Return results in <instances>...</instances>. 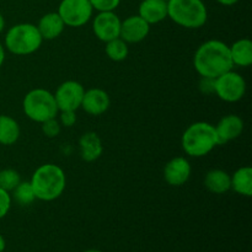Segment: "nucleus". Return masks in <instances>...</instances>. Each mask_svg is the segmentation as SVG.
<instances>
[{
	"label": "nucleus",
	"mask_w": 252,
	"mask_h": 252,
	"mask_svg": "<svg viewBox=\"0 0 252 252\" xmlns=\"http://www.w3.org/2000/svg\"><path fill=\"white\" fill-rule=\"evenodd\" d=\"M192 167L184 157H176L170 160L164 167V179L170 186L179 187L186 184L191 176Z\"/></svg>",
	"instance_id": "nucleus-12"
},
{
	"label": "nucleus",
	"mask_w": 252,
	"mask_h": 252,
	"mask_svg": "<svg viewBox=\"0 0 252 252\" xmlns=\"http://www.w3.org/2000/svg\"><path fill=\"white\" fill-rule=\"evenodd\" d=\"M11 202H12V198L10 192L0 189V219L4 218V217L7 214V212L10 211Z\"/></svg>",
	"instance_id": "nucleus-27"
},
{
	"label": "nucleus",
	"mask_w": 252,
	"mask_h": 252,
	"mask_svg": "<svg viewBox=\"0 0 252 252\" xmlns=\"http://www.w3.org/2000/svg\"><path fill=\"white\" fill-rule=\"evenodd\" d=\"M246 81L233 69L214 80V94L225 102H238L245 96Z\"/></svg>",
	"instance_id": "nucleus-7"
},
{
	"label": "nucleus",
	"mask_w": 252,
	"mask_h": 252,
	"mask_svg": "<svg viewBox=\"0 0 252 252\" xmlns=\"http://www.w3.org/2000/svg\"><path fill=\"white\" fill-rule=\"evenodd\" d=\"M21 130L16 120L6 115H0V144L12 145L19 140Z\"/></svg>",
	"instance_id": "nucleus-21"
},
{
	"label": "nucleus",
	"mask_w": 252,
	"mask_h": 252,
	"mask_svg": "<svg viewBox=\"0 0 252 252\" xmlns=\"http://www.w3.org/2000/svg\"><path fill=\"white\" fill-rule=\"evenodd\" d=\"M230 49V57L234 65L248 68L252 64V42L249 38H241L234 42Z\"/></svg>",
	"instance_id": "nucleus-19"
},
{
	"label": "nucleus",
	"mask_w": 252,
	"mask_h": 252,
	"mask_svg": "<svg viewBox=\"0 0 252 252\" xmlns=\"http://www.w3.org/2000/svg\"><path fill=\"white\" fill-rule=\"evenodd\" d=\"M93 31L95 36L105 43L118 38L121 32V19L115 11L98 12L94 19Z\"/></svg>",
	"instance_id": "nucleus-10"
},
{
	"label": "nucleus",
	"mask_w": 252,
	"mask_h": 252,
	"mask_svg": "<svg viewBox=\"0 0 252 252\" xmlns=\"http://www.w3.org/2000/svg\"><path fill=\"white\" fill-rule=\"evenodd\" d=\"M59 123L64 127H71L76 122V111H59Z\"/></svg>",
	"instance_id": "nucleus-28"
},
{
	"label": "nucleus",
	"mask_w": 252,
	"mask_h": 252,
	"mask_svg": "<svg viewBox=\"0 0 252 252\" xmlns=\"http://www.w3.org/2000/svg\"><path fill=\"white\" fill-rule=\"evenodd\" d=\"M121 0H90V4L94 10L98 12L115 11L120 5Z\"/></svg>",
	"instance_id": "nucleus-26"
},
{
	"label": "nucleus",
	"mask_w": 252,
	"mask_h": 252,
	"mask_svg": "<svg viewBox=\"0 0 252 252\" xmlns=\"http://www.w3.org/2000/svg\"><path fill=\"white\" fill-rule=\"evenodd\" d=\"M22 110L30 120L37 123L54 118L59 112L53 94L41 88L33 89L25 95Z\"/></svg>",
	"instance_id": "nucleus-6"
},
{
	"label": "nucleus",
	"mask_w": 252,
	"mask_h": 252,
	"mask_svg": "<svg viewBox=\"0 0 252 252\" xmlns=\"http://www.w3.org/2000/svg\"><path fill=\"white\" fill-rule=\"evenodd\" d=\"M4 249H5V240H4V238L0 235V252L4 251Z\"/></svg>",
	"instance_id": "nucleus-33"
},
{
	"label": "nucleus",
	"mask_w": 252,
	"mask_h": 252,
	"mask_svg": "<svg viewBox=\"0 0 252 252\" xmlns=\"http://www.w3.org/2000/svg\"><path fill=\"white\" fill-rule=\"evenodd\" d=\"M181 144L184 152L189 157H206L218 145L214 126L208 122L192 123L182 134Z\"/></svg>",
	"instance_id": "nucleus-3"
},
{
	"label": "nucleus",
	"mask_w": 252,
	"mask_h": 252,
	"mask_svg": "<svg viewBox=\"0 0 252 252\" xmlns=\"http://www.w3.org/2000/svg\"><path fill=\"white\" fill-rule=\"evenodd\" d=\"M11 192V198L20 206H30L36 199V196H34V192L30 182L21 181Z\"/></svg>",
	"instance_id": "nucleus-23"
},
{
	"label": "nucleus",
	"mask_w": 252,
	"mask_h": 252,
	"mask_svg": "<svg viewBox=\"0 0 252 252\" xmlns=\"http://www.w3.org/2000/svg\"><path fill=\"white\" fill-rule=\"evenodd\" d=\"M150 32V25L139 15H132L121 21L120 38L126 43H139L144 41Z\"/></svg>",
	"instance_id": "nucleus-11"
},
{
	"label": "nucleus",
	"mask_w": 252,
	"mask_h": 252,
	"mask_svg": "<svg viewBox=\"0 0 252 252\" xmlns=\"http://www.w3.org/2000/svg\"><path fill=\"white\" fill-rule=\"evenodd\" d=\"M193 66L202 78L217 79L234 66L229 46L219 39H209L197 48Z\"/></svg>",
	"instance_id": "nucleus-1"
},
{
	"label": "nucleus",
	"mask_w": 252,
	"mask_h": 252,
	"mask_svg": "<svg viewBox=\"0 0 252 252\" xmlns=\"http://www.w3.org/2000/svg\"><path fill=\"white\" fill-rule=\"evenodd\" d=\"M110 96L102 89H89V90H85V93H84L83 101H81V108L88 115H102V113H105L110 108Z\"/></svg>",
	"instance_id": "nucleus-14"
},
{
	"label": "nucleus",
	"mask_w": 252,
	"mask_h": 252,
	"mask_svg": "<svg viewBox=\"0 0 252 252\" xmlns=\"http://www.w3.org/2000/svg\"><path fill=\"white\" fill-rule=\"evenodd\" d=\"M214 80L216 79H211V78H202L199 80V90L202 91L203 94H213L214 93Z\"/></svg>",
	"instance_id": "nucleus-29"
},
{
	"label": "nucleus",
	"mask_w": 252,
	"mask_h": 252,
	"mask_svg": "<svg viewBox=\"0 0 252 252\" xmlns=\"http://www.w3.org/2000/svg\"><path fill=\"white\" fill-rule=\"evenodd\" d=\"M30 184L33 189L36 199L44 202L54 201L59 198L65 189V172L58 165H41L33 172Z\"/></svg>",
	"instance_id": "nucleus-2"
},
{
	"label": "nucleus",
	"mask_w": 252,
	"mask_h": 252,
	"mask_svg": "<svg viewBox=\"0 0 252 252\" xmlns=\"http://www.w3.org/2000/svg\"><path fill=\"white\" fill-rule=\"evenodd\" d=\"M57 12L65 26L81 27L90 21L94 9L90 0H62Z\"/></svg>",
	"instance_id": "nucleus-8"
},
{
	"label": "nucleus",
	"mask_w": 252,
	"mask_h": 252,
	"mask_svg": "<svg viewBox=\"0 0 252 252\" xmlns=\"http://www.w3.org/2000/svg\"><path fill=\"white\" fill-rule=\"evenodd\" d=\"M138 15L149 25L159 24L167 17V1L164 0H143Z\"/></svg>",
	"instance_id": "nucleus-15"
},
{
	"label": "nucleus",
	"mask_w": 252,
	"mask_h": 252,
	"mask_svg": "<svg viewBox=\"0 0 252 252\" xmlns=\"http://www.w3.org/2000/svg\"><path fill=\"white\" fill-rule=\"evenodd\" d=\"M21 182L20 174L14 169H4L0 171V189L11 192Z\"/></svg>",
	"instance_id": "nucleus-24"
},
{
	"label": "nucleus",
	"mask_w": 252,
	"mask_h": 252,
	"mask_svg": "<svg viewBox=\"0 0 252 252\" xmlns=\"http://www.w3.org/2000/svg\"><path fill=\"white\" fill-rule=\"evenodd\" d=\"M85 89L79 81L66 80L53 94L59 111H76L81 107Z\"/></svg>",
	"instance_id": "nucleus-9"
},
{
	"label": "nucleus",
	"mask_w": 252,
	"mask_h": 252,
	"mask_svg": "<svg viewBox=\"0 0 252 252\" xmlns=\"http://www.w3.org/2000/svg\"><path fill=\"white\" fill-rule=\"evenodd\" d=\"M231 175L220 169L209 170L204 177V186L214 194H223L229 191L231 186Z\"/></svg>",
	"instance_id": "nucleus-18"
},
{
	"label": "nucleus",
	"mask_w": 252,
	"mask_h": 252,
	"mask_svg": "<svg viewBox=\"0 0 252 252\" xmlns=\"http://www.w3.org/2000/svg\"><path fill=\"white\" fill-rule=\"evenodd\" d=\"M231 186L238 194L245 197L252 196V169L250 166H243L236 170L230 176Z\"/></svg>",
	"instance_id": "nucleus-20"
},
{
	"label": "nucleus",
	"mask_w": 252,
	"mask_h": 252,
	"mask_svg": "<svg viewBox=\"0 0 252 252\" xmlns=\"http://www.w3.org/2000/svg\"><path fill=\"white\" fill-rule=\"evenodd\" d=\"M5 61V48L1 43H0V66L2 65Z\"/></svg>",
	"instance_id": "nucleus-31"
},
{
	"label": "nucleus",
	"mask_w": 252,
	"mask_h": 252,
	"mask_svg": "<svg viewBox=\"0 0 252 252\" xmlns=\"http://www.w3.org/2000/svg\"><path fill=\"white\" fill-rule=\"evenodd\" d=\"M219 4L225 5V6H231V5H235L239 0H217Z\"/></svg>",
	"instance_id": "nucleus-30"
},
{
	"label": "nucleus",
	"mask_w": 252,
	"mask_h": 252,
	"mask_svg": "<svg viewBox=\"0 0 252 252\" xmlns=\"http://www.w3.org/2000/svg\"><path fill=\"white\" fill-rule=\"evenodd\" d=\"M167 17L185 29H199L208 19V11L202 0H169Z\"/></svg>",
	"instance_id": "nucleus-4"
},
{
	"label": "nucleus",
	"mask_w": 252,
	"mask_h": 252,
	"mask_svg": "<svg viewBox=\"0 0 252 252\" xmlns=\"http://www.w3.org/2000/svg\"><path fill=\"white\" fill-rule=\"evenodd\" d=\"M43 38L36 25L22 22L10 27L5 36V47L16 56H29L38 51Z\"/></svg>",
	"instance_id": "nucleus-5"
},
{
	"label": "nucleus",
	"mask_w": 252,
	"mask_h": 252,
	"mask_svg": "<svg viewBox=\"0 0 252 252\" xmlns=\"http://www.w3.org/2000/svg\"><path fill=\"white\" fill-rule=\"evenodd\" d=\"M85 252H100V251H96V250H89V251H85Z\"/></svg>",
	"instance_id": "nucleus-34"
},
{
	"label": "nucleus",
	"mask_w": 252,
	"mask_h": 252,
	"mask_svg": "<svg viewBox=\"0 0 252 252\" xmlns=\"http://www.w3.org/2000/svg\"><path fill=\"white\" fill-rule=\"evenodd\" d=\"M214 129H216L218 145L226 144L230 140L240 137L241 133L244 132V121L236 115H226L214 126Z\"/></svg>",
	"instance_id": "nucleus-13"
},
{
	"label": "nucleus",
	"mask_w": 252,
	"mask_h": 252,
	"mask_svg": "<svg viewBox=\"0 0 252 252\" xmlns=\"http://www.w3.org/2000/svg\"><path fill=\"white\" fill-rule=\"evenodd\" d=\"M4 29H5V19H4V16L0 14V33L4 31Z\"/></svg>",
	"instance_id": "nucleus-32"
},
{
	"label": "nucleus",
	"mask_w": 252,
	"mask_h": 252,
	"mask_svg": "<svg viewBox=\"0 0 252 252\" xmlns=\"http://www.w3.org/2000/svg\"><path fill=\"white\" fill-rule=\"evenodd\" d=\"M37 29L42 38L52 41V39L58 38L63 33L65 25L58 12H48L39 19Z\"/></svg>",
	"instance_id": "nucleus-17"
},
{
	"label": "nucleus",
	"mask_w": 252,
	"mask_h": 252,
	"mask_svg": "<svg viewBox=\"0 0 252 252\" xmlns=\"http://www.w3.org/2000/svg\"><path fill=\"white\" fill-rule=\"evenodd\" d=\"M106 56L113 62H122L128 57L129 49H128V43H126L122 38H115L112 41L106 42L105 47Z\"/></svg>",
	"instance_id": "nucleus-22"
},
{
	"label": "nucleus",
	"mask_w": 252,
	"mask_h": 252,
	"mask_svg": "<svg viewBox=\"0 0 252 252\" xmlns=\"http://www.w3.org/2000/svg\"><path fill=\"white\" fill-rule=\"evenodd\" d=\"M164 1H169V0H164Z\"/></svg>",
	"instance_id": "nucleus-35"
},
{
	"label": "nucleus",
	"mask_w": 252,
	"mask_h": 252,
	"mask_svg": "<svg viewBox=\"0 0 252 252\" xmlns=\"http://www.w3.org/2000/svg\"><path fill=\"white\" fill-rule=\"evenodd\" d=\"M61 123L59 121L56 120V117L51 118V120H47L44 121L43 123H41V128H42V132L46 137L48 138H54L57 135H59L61 133Z\"/></svg>",
	"instance_id": "nucleus-25"
},
{
	"label": "nucleus",
	"mask_w": 252,
	"mask_h": 252,
	"mask_svg": "<svg viewBox=\"0 0 252 252\" xmlns=\"http://www.w3.org/2000/svg\"><path fill=\"white\" fill-rule=\"evenodd\" d=\"M80 157L84 161L93 162L102 155L103 147L101 138L95 132H86L79 139Z\"/></svg>",
	"instance_id": "nucleus-16"
}]
</instances>
